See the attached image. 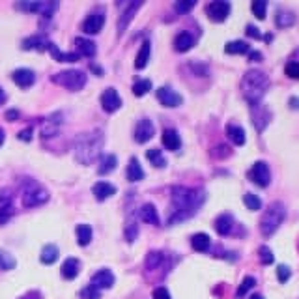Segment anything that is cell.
Here are the masks:
<instances>
[{
  "mask_svg": "<svg viewBox=\"0 0 299 299\" xmlns=\"http://www.w3.org/2000/svg\"><path fill=\"white\" fill-rule=\"evenodd\" d=\"M206 198L204 191L189 187H172V213L168 215V224H176L193 217Z\"/></svg>",
  "mask_w": 299,
  "mask_h": 299,
  "instance_id": "obj_1",
  "label": "cell"
},
{
  "mask_svg": "<svg viewBox=\"0 0 299 299\" xmlns=\"http://www.w3.org/2000/svg\"><path fill=\"white\" fill-rule=\"evenodd\" d=\"M103 142H105V137L99 129L88 131V133H81L75 139V144H73L75 159L81 164H92L97 157L101 155Z\"/></svg>",
  "mask_w": 299,
  "mask_h": 299,
  "instance_id": "obj_2",
  "label": "cell"
},
{
  "mask_svg": "<svg viewBox=\"0 0 299 299\" xmlns=\"http://www.w3.org/2000/svg\"><path fill=\"white\" fill-rule=\"evenodd\" d=\"M269 88V79L268 75L264 71H247L243 75V81H241V92H243V97L251 105H258L260 99L266 96V92Z\"/></svg>",
  "mask_w": 299,
  "mask_h": 299,
  "instance_id": "obj_3",
  "label": "cell"
},
{
  "mask_svg": "<svg viewBox=\"0 0 299 299\" xmlns=\"http://www.w3.org/2000/svg\"><path fill=\"white\" fill-rule=\"evenodd\" d=\"M284 217H286V208H284L283 202H273L269 204V208L264 211V215L260 219V232L264 238L273 236L279 226L283 224Z\"/></svg>",
  "mask_w": 299,
  "mask_h": 299,
  "instance_id": "obj_4",
  "label": "cell"
},
{
  "mask_svg": "<svg viewBox=\"0 0 299 299\" xmlns=\"http://www.w3.org/2000/svg\"><path fill=\"white\" fill-rule=\"evenodd\" d=\"M49 200V193L45 191L41 185H37L34 179H24V187H22V204L26 208H34L39 204H45Z\"/></svg>",
  "mask_w": 299,
  "mask_h": 299,
  "instance_id": "obj_5",
  "label": "cell"
},
{
  "mask_svg": "<svg viewBox=\"0 0 299 299\" xmlns=\"http://www.w3.org/2000/svg\"><path fill=\"white\" fill-rule=\"evenodd\" d=\"M52 82H56V84L71 90V92H77V90L84 88L86 75L79 71V69H67V71H60V73L52 75Z\"/></svg>",
  "mask_w": 299,
  "mask_h": 299,
  "instance_id": "obj_6",
  "label": "cell"
},
{
  "mask_svg": "<svg viewBox=\"0 0 299 299\" xmlns=\"http://www.w3.org/2000/svg\"><path fill=\"white\" fill-rule=\"evenodd\" d=\"M56 7H58V2H19L17 4V9L30 11V13H39L43 15L45 19H49Z\"/></svg>",
  "mask_w": 299,
  "mask_h": 299,
  "instance_id": "obj_7",
  "label": "cell"
},
{
  "mask_svg": "<svg viewBox=\"0 0 299 299\" xmlns=\"http://www.w3.org/2000/svg\"><path fill=\"white\" fill-rule=\"evenodd\" d=\"M230 2H224V0H215V2H209L206 6V13L213 22H223L226 21V17L230 15Z\"/></svg>",
  "mask_w": 299,
  "mask_h": 299,
  "instance_id": "obj_8",
  "label": "cell"
},
{
  "mask_svg": "<svg viewBox=\"0 0 299 299\" xmlns=\"http://www.w3.org/2000/svg\"><path fill=\"white\" fill-rule=\"evenodd\" d=\"M249 178L253 179L258 187H268L269 181H271V172H269L268 163L266 161H256L251 172H249Z\"/></svg>",
  "mask_w": 299,
  "mask_h": 299,
  "instance_id": "obj_9",
  "label": "cell"
},
{
  "mask_svg": "<svg viewBox=\"0 0 299 299\" xmlns=\"http://www.w3.org/2000/svg\"><path fill=\"white\" fill-rule=\"evenodd\" d=\"M153 133H155L153 122L148 118H142V120H139V124L135 127V141L139 142V144H144V142H148L153 139Z\"/></svg>",
  "mask_w": 299,
  "mask_h": 299,
  "instance_id": "obj_10",
  "label": "cell"
},
{
  "mask_svg": "<svg viewBox=\"0 0 299 299\" xmlns=\"http://www.w3.org/2000/svg\"><path fill=\"white\" fill-rule=\"evenodd\" d=\"M103 24H105V13L101 9H97V11H92V13L84 19L82 30H84L86 34H99V32L103 30Z\"/></svg>",
  "mask_w": 299,
  "mask_h": 299,
  "instance_id": "obj_11",
  "label": "cell"
},
{
  "mask_svg": "<svg viewBox=\"0 0 299 299\" xmlns=\"http://www.w3.org/2000/svg\"><path fill=\"white\" fill-rule=\"evenodd\" d=\"M157 99H159V103L164 105V107H179L181 101H183V97L179 96L178 92H174L172 88H166V86H161V88L157 90Z\"/></svg>",
  "mask_w": 299,
  "mask_h": 299,
  "instance_id": "obj_12",
  "label": "cell"
},
{
  "mask_svg": "<svg viewBox=\"0 0 299 299\" xmlns=\"http://www.w3.org/2000/svg\"><path fill=\"white\" fill-rule=\"evenodd\" d=\"M62 118H64L62 112H54L49 118H45L43 124H41V137L49 139V137H54V135L58 133L60 126H62Z\"/></svg>",
  "mask_w": 299,
  "mask_h": 299,
  "instance_id": "obj_13",
  "label": "cell"
},
{
  "mask_svg": "<svg viewBox=\"0 0 299 299\" xmlns=\"http://www.w3.org/2000/svg\"><path fill=\"white\" fill-rule=\"evenodd\" d=\"M11 79L19 88H30L36 82V73L28 67H19L11 73Z\"/></svg>",
  "mask_w": 299,
  "mask_h": 299,
  "instance_id": "obj_14",
  "label": "cell"
},
{
  "mask_svg": "<svg viewBox=\"0 0 299 299\" xmlns=\"http://www.w3.org/2000/svg\"><path fill=\"white\" fill-rule=\"evenodd\" d=\"M142 6V2H129L126 4V9L122 11V15L118 17V32L120 34H124L126 28L129 26V22L133 21L135 13H137V9Z\"/></svg>",
  "mask_w": 299,
  "mask_h": 299,
  "instance_id": "obj_15",
  "label": "cell"
},
{
  "mask_svg": "<svg viewBox=\"0 0 299 299\" xmlns=\"http://www.w3.org/2000/svg\"><path fill=\"white\" fill-rule=\"evenodd\" d=\"M101 105L107 112H116L122 107V97L118 96V92L114 88H107L101 96Z\"/></svg>",
  "mask_w": 299,
  "mask_h": 299,
  "instance_id": "obj_16",
  "label": "cell"
},
{
  "mask_svg": "<svg viewBox=\"0 0 299 299\" xmlns=\"http://www.w3.org/2000/svg\"><path fill=\"white\" fill-rule=\"evenodd\" d=\"M13 215V198L7 191H0V224L9 221Z\"/></svg>",
  "mask_w": 299,
  "mask_h": 299,
  "instance_id": "obj_17",
  "label": "cell"
},
{
  "mask_svg": "<svg viewBox=\"0 0 299 299\" xmlns=\"http://www.w3.org/2000/svg\"><path fill=\"white\" fill-rule=\"evenodd\" d=\"M90 284H92V286H96L97 290L112 288V284H114V275H112V271H109V269H99L96 275L92 277Z\"/></svg>",
  "mask_w": 299,
  "mask_h": 299,
  "instance_id": "obj_18",
  "label": "cell"
},
{
  "mask_svg": "<svg viewBox=\"0 0 299 299\" xmlns=\"http://www.w3.org/2000/svg\"><path fill=\"white\" fill-rule=\"evenodd\" d=\"M75 47H77V54L79 56H86V58H94L97 52L96 43L86 39V37H77L75 39Z\"/></svg>",
  "mask_w": 299,
  "mask_h": 299,
  "instance_id": "obj_19",
  "label": "cell"
},
{
  "mask_svg": "<svg viewBox=\"0 0 299 299\" xmlns=\"http://www.w3.org/2000/svg\"><path fill=\"white\" fill-rule=\"evenodd\" d=\"M92 193H94L97 200H107V198H111L112 194H116V187L109 183V181H97L92 187Z\"/></svg>",
  "mask_w": 299,
  "mask_h": 299,
  "instance_id": "obj_20",
  "label": "cell"
},
{
  "mask_svg": "<svg viewBox=\"0 0 299 299\" xmlns=\"http://www.w3.org/2000/svg\"><path fill=\"white\" fill-rule=\"evenodd\" d=\"M47 45H49V39L43 36H30L22 41V49L24 51H47Z\"/></svg>",
  "mask_w": 299,
  "mask_h": 299,
  "instance_id": "obj_21",
  "label": "cell"
},
{
  "mask_svg": "<svg viewBox=\"0 0 299 299\" xmlns=\"http://www.w3.org/2000/svg\"><path fill=\"white\" fill-rule=\"evenodd\" d=\"M234 228V217L230 213H221L215 219V230L219 236H228Z\"/></svg>",
  "mask_w": 299,
  "mask_h": 299,
  "instance_id": "obj_22",
  "label": "cell"
},
{
  "mask_svg": "<svg viewBox=\"0 0 299 299\" xmlns=\"http://www.w3.org/2000/svg\"><path fill=\"white\" fill-rule=\"evenodd\" d=\"M79 271H81V264L77 258H67L64 264H62V277L66 279V281H73L75 277L79 275Z\"/></svg>",
  "mask_w": 299,
  "mask_h": 299,
  "instance_id": "obj_23",
  "label": "cell"
},
{
  "mask_svg": "<svg viewBox=\"0 0 299 299\" xmlns=\"http://www.w3.org/2000/svg\"><path fill=\"white\" fill-rule=\"evenodd\" d=\"M47 51L51 52L52 58L56 60V62H77V60H79V54H77V52H62L52 41H49Z\"/></svg>",
  "mask_w": 299,
  "mask_h": 299,
  "instance_id": "obj_24",
  "label": "cell"
},
{
  "mask_svg": "<svg viewBox=\"0 0 299 299\" xmlns=\"http://www.w3.org/2000/svg\"><path fill=\"white\" fill-rule=\"evenodd\" d=\"M163 144L166 150H170V151H176L179 150L181 146V139H179V135L176 129H164L163 131Z\"/></svg>",
  "mask_w": 299,
  "mask_h": 299,
  "instance_id": "obj_25",
  "label": "cell"
},
{
  "mask_svg": "<svg viewBox=\"0 0 299 299\" xmlns=\"http://www.w3.org/2000/svg\"><path fill=\"white\" fill-rule=\"evenodd\" d=\"M194 45V37L189 32H179L174 39V49L178 52H187Z\"/></svg>",
  "mask_w": 299,
  "mask_h": 299,
  "instance_id": "obj_26",
  "label": "cell"
},
{
  "mask_svg": "<svg viewBox=\"0 0 299 299\" xmlns=\"http://www.w3.org/2000/svg\"><path fill=\"white\" fill-rule=\"evenodd\" d=\"M139 217L148 224H155V226L159 224V215H157V209L153 204H144V206L139 209Z\"/></svg>",
  "mask_w": 299,
  "mask_h": 299,
  "instance_id": "obj_27",
  "label": "cell"
},
{
  "mask_svg": "<svg viewBox=\"0 0 299 299\" xmlns=\"http://www.w3.org/2000/svg\"><path fill=\"white\" fill-rule=\"evenodd\" d=\"M126 174H127V179H129V181H141V179L144 178V170H142V166L137 157H131V159H129Z\"/></svg>",
  "mask_w": 299,
  "mask_h": 299,
  "instance_id": "obj_28",
  "label": "cell"
},
{
  "mask_svg": "<svg viewBox=\"0 0 299 299\" xmlns=\"http://www.w3.org/2000/svg\"><path fill=\"white\" fill-rule=\"evenodd\" d=\"M191 245H193L194 251H198V253H206L211 245V239H209L208 234H204V232H198V234H194L193 238H191Z\"/></svg>",
  "mask_w": 299,
  "mask_h": 299,
  "instance_id": "obj_29",
  "label": "cell"
},
{
  "mask_svg": "<svg viewBox=\"0 0 299 299\" xmlns=\"http://www.w3.org/2000/svg\"><path fill=\"white\" fill-rule=\"evenodd\" d=\"M58 247L52 245V243H49V245H45L43 249H41V254H39V260L43 262V264H47V266H51V264H54V262L58 260Z\"/></svg>",
  "mask_w": 299,
  "mask_h": 299,
  "instance_id": "obj_30",
  "label": "cell"
},
{
  "mask_svg": "<svg viewBox=\"0 0 299 299\" xmlns=\"http://www.w3.org/2000/svg\"><path fill=\"white\" fill-rule=\"evenodd\" d=\"M226 135H228V139H230L236 146H243L245 144V131H243V127L239 126H226Z\"/></svg>",
  "mask_w": 299,
  "mask_h": 299,
  "instance_id": "obj_31",
  "label": "cell"
},
{
  "mask_svg": "<svg viewBox=\"0 0 299 299\" xmlns=\"http://www.w3.org/2000/svg\"><path fill=\"white\" fill-rule=\"evenodd\" d=\"M116 164H118L116 155H114V153H107V155L101 157V163H99V166H97V172H99L101 176H105V174H109V172L114 170V168H116Z\"/></svg>",
  "mask_w": 299,
  "mask_h": 299,
  "instance_id": "obj_32",
  "label": "cell"
},
{
  "mask_svg": "<svg viewBox=\"0 0 299 299\" xmlns=\"http://www.w3.org/2000/svg\"><path fill=\"white\" fill-rule=\"evenodd\" d=\"M150 51H151V47H150L148 39L142 41L141 51H139L137 60H135V67H137V69H144V67H146V64H148V60H150Z\"/></svg>",
  "mask_w": 299,
  "mask_h": 299,
  "instance_id": "obj_33",
  "label": "cell"
},
{
  "mask_svg": "<svg viewBox=\"0 0 299 299\" xmlns=\"http://www.w3.org/2000/svg\"><path fill=\"white\" fill-rule=\"evenodd\" d=\"M75 234H77V243L81 247H86L92 241V226L90 224H79L75 228Z\"/></svg>",
  "mask_w": 299,
  "mask_h": 299,
  "instance_id": "obj_34",
  "label": "cell"
},
{
  "mask_svg": "<svg viewBox=\"0 0 299 299\" xmlns=\"http://www.w3.org/2000/svg\"><path fill=\"white\" fill-rule=\"evenodd\" d=\"M224 52L226 54H245V52H249V43L241 41V39L230 41V43L224 45Z\"/></svg>",
  "mask_w": 299,
  "mask_h": 299,
  "instance_id": "obj_35",
  "label": "cell"
},
{
  "mask_svg": "<svg viewBox=\"0 0 299 299\" xmlns=\"http://www.w3.org/2000/svg\"><path fill=\"white\" fill-rule=\"evenodd\" d=\"M146 157H148V161L151 164H155L157 168H163L164 164H166V161H164L163 153H161V150L159 148H151L146 151Z\"/></svg>",
  "mask_w": 299,
  "mask_h": 299,
  "instance_id": "obj_36",
  "label": "cell"
},
{
  "mask_svg": "<svg viewBox=\"0 0 299 299\" xmlns=\"http://www.w3.org/2000/svg\"><path fill=\"white\" fill-rule=\"evenodd\" d=\"M150 90H151V81H148V79H141V81H137L133 84V94L137 97L146 96Z\"/></svg>",
  "mask_w": 299,
  "mask_h": 299,
  "instance_id": "obj_37",
  "label": "cell"
},
{
  "mask_svg": "<svg viewBox=\"0 0 299 299\" xmlns=\"http://www.w3.org/2000/svg\"><path fill=\"white\" fill-rule=\"evenodd\" d=\"M254 284H256V281H254L253 277H245V279L241 281V284H239L238 292H236V298L241 299L247 294V292L251 290V288H254Z\"/></svg>",
  "mask_w": 299,
  "mask_h": 299,
  "instance_id": "obj_38",
  "label": "cell"
},
{
  "mask_svg": "<svg viewBox=\"0 0 299 299\" xmlns=\"http://www.w3.org/2000/svg\"><path fill=\"white\" fill-rule=\"evenodd\" d=\"M266 7H268V2L266 0H254L253 4H251V9H253V13L256 15V19H266Z\"/></svg>",
  "mask_w": 299,
  "mask_h": 299,
  "instance_id": "obj_39",
  "label": "cell"
},
{
  "mask_svg": "<svg viewBox=\"0 0 299 299\" xmlns=\"http://www.w3.org/2000/svg\"><path fill=\"white\" fill-rule=\"evenodd\" d=\"M243 202H245V206L251 209V211H258V209L262 208V200L253 193H247L245 196H243Z\"/></svg>",
  "mask_w": 299,
  "mask_h": 299,
  "instance_id": "obj_40",
  "label": "cell"
},
{
  "mask_svg": "<svg viewBox=\"0 0 299 299\" xmlns=\"http://www.w3.org/2000/svg\"><path fill=\"white\" fill-rule=\"evenodd\" d=\"M294 21H296L294 13H288V11H279L277 13V26H281V28L294 24Z\"/></svg>",
  "mask_w": 299,
  "mask_h": 299,
  "instance_id": "obj_41",
  "label": "cell"
},
{
  "mask_svg": "<svg viewBox=\"0 0 299 299\" xmlns=\"http://www.w3.org/2000/svg\"><path fill=\"white\" fill-rule=\"evenodd\" d=\"M15 258L11 254L4 253V251H0V269H4V271H9V269L15 268Z\"/></svg>",
  "mask_w": 299,
  "mask_h": 299,
  "instance_id": "obj_42",
  "label": "cell"
},
{
  "mask_svg": "<svg viewBox=\"0 0 299 299\" xmlns=\"http://www.w3.org/2000/svg\"><path fill=\"white\" fill-rule=\"evenodd\" d=\"M101 298V290H97L96 286H86L81 290V299H99Z\"/></svg>",
  "mask_w": 299,
  "mask_h": 299,
  "instance_id": "obj_43",
  "label": "cell"
},
{
  "mask_svg": "<svg viewBox=\"0 0 299 299\" xmlns=\"http://www.w3.org/2000/svg\"><path fill=\"white\" fill-rule=\"evenodd\" d=\"M194 6H196L194 0H179V2L174 4V9H176L178 13H187V11H191Z\"/></svg>",
  "mask_w": 299,
  "mask_h": 299,
  "instance_id": "obj_44",
  "label": "cell"
},
{
  "mask_svg": "<svg viewBox=\"0 0 299 299\" xmlns=\"http://www.w3.org/2000/svg\"><path fill=\"white\" fill-rule=\"evenodd\" d=\"M258 253H260V262L264 264V266H269V264H273V258H275V256H273V253H271V249H269V247L262 245Z\"/></svg>",
  "mask_w": 299,
  "mask_h": 299,
  "instance_id": "obj_45",
  "label": "cell"
},
{
  "mask_svg": "<svg viewBox=\"0 0 299 299\" xmlns=\"http://www.w3.org/2000/svg\"><path fill=\"white\" fill-rule=\"evenodd\" d=\"M163 260V254L161 253H150L146 258V269H155Z\"/></svg>",
  "mask_w": 299,
  "mask_h": 299,
  "instance_id": "obj_46",
  "label": "cell"
},
{
  "mask_svg": "<svg viewBox=\"0 0 299 299\" xmlns=\"http://www.w3.org/2000/svg\"><path fill=\"white\" fill-rule=\"evenodd\" d=\"M284 71H286V75H288L290 79H299V62L290 60V62L286 64V67H284Z\"/></svg>",
  "mask_w": 299,
  "mask_h": 299,
  "instance_id": "obj_47",
  "label": "cell"
},
{
  "mask_svg": "<svg viewBox=\"0 0 299 299\" xmlns=\"http://www.w3.org/2000/svg\"><path fill=\"white\" fill-rule=\"evenodd\" d=\"M292 271L290 268H286V266H279L277 268V279H279V283H286L288 279H290Z\"/></svg>",
  "mask_w": 299,
  "mask_h": 299,
  "instance_id": "obj_48",
  "label": "cell"
},
{
  "mask_svg": "<svg viewBox=\"0 0 299 299\" xmlns=\"http://www.w3.org/2000/svg\"><path fill=\"white\" fill-rule=\"evenodd\" d=\"M153 299H172L170 298V292L166 290L164 286H159L153 290Z\"/></svg>",
  "mask_w": 299,
  "mask_h": 299,
  "instance_id": "obj_49",
  "label": "cell"
},
{
  "mask_svg": "<svg viewBox=\"0 0 299 299\" xmlns=\"http://www.w3.org/2000/svg\"><path fill=\"white\" fill-rule=\"evenodd\" d=\"M137 232H139V228L135 226V223H129L126 228V234H127V241H135V236H137Z\"/></svg>",
  "mask_w": 299,
  "mask_h": 299,
  "instance_id": "obj_50",
  "label": "cell"
},
{
  "mask_svg": "<svg viewBox=\"0 0 299 299\" xmlns=\"http://www.w3.org/2000/svg\"><path fill=\"white\" fill-rule=\"evenodd\" d=\"M21 141H24V142H30L32 141V127H26V129H22L21 133L17 135Z\"/></svg>",
  "mask_w": 299,
  "mask_h": 299,
  "instance_id": "obj_51",
  "label": "cell"
},
{
  "mask_svg": "<svg viewBox=\"0 0 299 299\" xmlns=\"http://www.w3.org/2000/svg\"><path fill=\"white\" fill-rule=\"evenodd\" d=\"M247 36L254 37V39H260L262 34H260V30L256 28V26H253V24H249V26H247Z\"/></svg>",
  "mask_w": 299,
  "mask_h": 299,
  "instance_id": "obj_52",
  "label": "cell"
},
{
  "mask_svg": "<svg viewBox=\"0 0 299 299\" xmlns=\"http://www.w3.org/2000/svg\"><path fill=\"white\" fill-rule=\"evenodd\" d=\"M6 118L9 120V122H15V120H19V111H15V109L7 111L6 112Z\"/></svg>",
  "mask_w": 299,
  "mask_h": 299,
  "instance_id": "obj_53",
  "label": "cell"
},
{
  "mask_svg": "<svg viewBox=\"0 0 299 299\" xmlns=\"http://www.w3.org/2000/svg\"><path fill=\"white\" fill-rule=\"evenodd\" d=\"M249 60H251V62H260V60H262V52L251 51V52H249Z\"/></svg>",
  "mask_w": 299,
  "mask_h": 299,
  "instance_id": "obj_54",
  "label": "cell"
},
{
  "mask_svg": "<svg viewBox=\"0 0 299 299\" xmlns=\"http://www.w3.org/2000/svg\"><path fill=\"white\" fill-rule=\"evenodd\" d=\"M290 107L294 109V111H298V109H299V99H298V97H290Z\"/></svg>",
  "mask_w": 299,
  "mask_h": 299,
  "instance_id": "obj_55",
  "label": "cell"
},
{
  "mask_svg": "<svg viewBox=\"0 0 299 299\" xmlns=\"http://www.w3.org/2000/svg\"><path fill=\"white\" fill-rule=\"evenodd\" d=\"M90 69H92V71H96V73L99 75V77L103 75V69H101V67L97 66V64H90Z\"/></svg>",
  "mask_w": 299,
  "mask_h": 299,
  "instance_id": "obj_56",
  "label": "cell"
},
{
  "mask_svg": "<svg viewBox=\"0 0 299 299\" xmlns=\"http://www.w3.org/2000/svg\"><path fill=\"white\" fill-rule=\"evenodd\" d=\"M4 139H6V133H4V129L0 127V146L4 144Z\"/></svg>",
  "mask_w": 299,
  "mask_h": 299,
  "instance_id": "obj_57",
  "label": "cell"
},
{
  "mask_svg": "<svg viewBox=\"0 0 299 299\" xmlns=\"http://www.w3.org/2000/svg\"><path fill=\"white\" fill-rule=\"evenodd\" d=\"M4 101H6V92L0 88V105L4 103Z\"/></svg>",
  "mask_w": 299,
  "mask_h": 299,
  "instance_id": "obj_58",
  "label": "cell"
},
{
  "mask_svg": "<svg viewBox=\"0 0 299 299\" xmlns=\"http://www.w3.org/2000/svg\"><path fill=\"white\" fill-rule=\"evenodd\" d=\"M249 299H264V298H262L260 294H254V296H251V298H249Z\"/></svg>",
  "mask_w": 299,
  "mask_h": 299,
  "instance_id": "obj_59",
  "label": "cell"
}]
</instances>
